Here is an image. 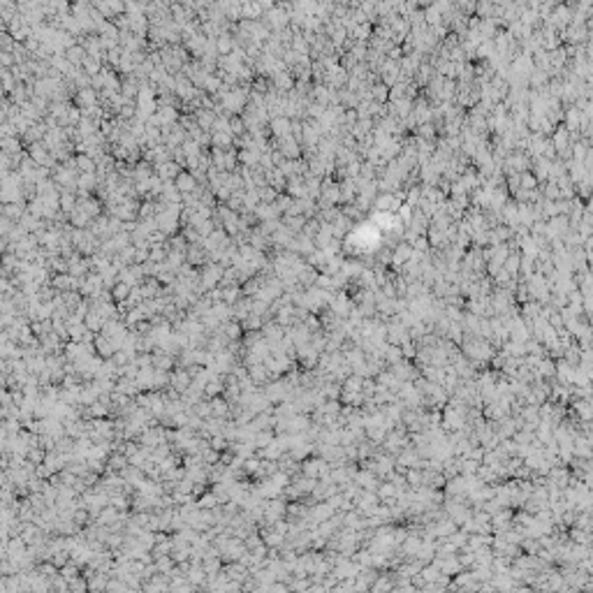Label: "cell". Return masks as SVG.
Listing matches in <instances>:
<instances>
[{"label": "cell", "instance_id": "cell-1", "mask_svg": "<svg viewBox=\"0 0 593 593\" xmlns=\"http://www.w3.org/2000/svg\"><path fill=\"white\" fill-rule=\"evenodd\" d=\"M114 294H116V299H123V294H128V288L126 285H121V288H116Z\"/></svg>", "mask_w": 593, "mask_h": 593}]
</instances>
